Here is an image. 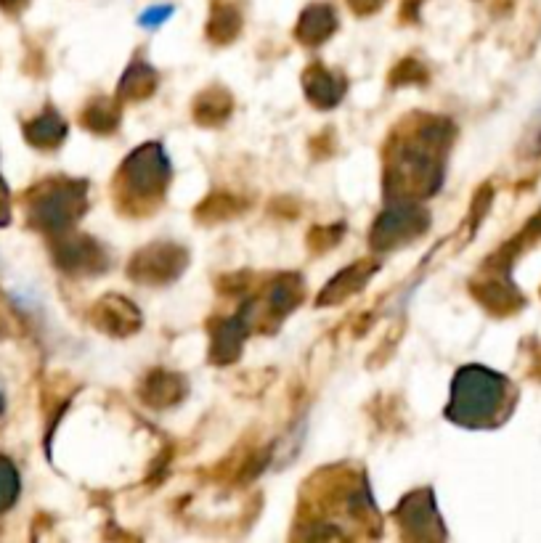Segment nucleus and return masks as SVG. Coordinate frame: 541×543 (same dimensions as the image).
I'll return each instance as SVG.
<instances>
[{
  "label": "nucleus",
  "instance_id": "1",
  "mask_svg": "<svg viewBox=\"0 0 541 543\" xmlns=\"http://www.w3.org/2000/svg\"><path fill=\"white\" fill-rule=\"evenodd\" d=\"M16 496V475L8 461L0 459V509L11 504V498Z\"/></svg>",
  "mask_w": 541,
  "mask_h": 543
},
{
  "label": "nucleus",
  "instance_id": "2",
  "mask_svg": "<svg viewBox=\"0 0 541 543\" xmlns=\"http://www.w3.org/2000/svg\"><path fill=\"white\" fill-rule=\"evenodd\" d=\"M0 408H3V400H0Z\"/></svg>",
  "mask_w": 541,
  "mask_h": 543
}]
</instances>
